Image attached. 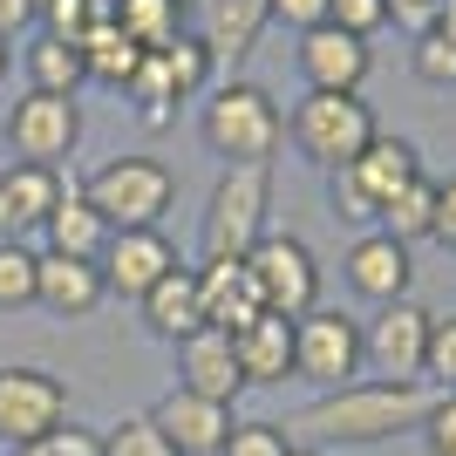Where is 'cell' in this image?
I'll return each instance as SVG.
<instances>
[{
    "label": "cell",
    "instance_id": "4316f807",
    "mask_svg": "<svg viewBox=\"0 0 456 456\" xmlns=\"http://www.w3.org/2000/svg\"><path fill=\"white\" fill-rule=\"evenodd\" d=\"M82 82H89V69H82V48H76V41H55V35H41L35 48H28V89L76 95Z\"/></svg>",
    "mask_w": 456,
    "mask_h": 456
},
{
    "label": "cell",
    "instance_id": "e575fe53",
    "mask_svg": "<svg viewBox=\"0 0 456 456\" xmlns=\"http://www.w3.org/2000/svg\"><path fill=\"white\" fill-rule=\"evenodd\" d=\"M409 61H416V76L429 82V89H456V41L443 35V28H422Z\"/></svg>",
    "mask_w": 456,
    "mask_h": 456
},
{
    "label": "cell",
    "instance_id": "9a60e30c",
    "mask_svg": "<svg viewBox=\"0 0 456 456\" xmlns=\"http://www.w3.org/2000/svg\"><path fill=\"white\" fill-rule=\"evenodd\" d=\"M61 171H48V164H7L0 171V239H28V232L48 225V211L61 205Z\"/></svg>",
    "mask_w": 456,
    "mask_h": 456
},
{
    "label": "cell",
    "instance_id": "1f68e13d",
    "mask_svg": "<svg viewBox=\"0 0 456 456\" xmlns=\"http://www.w3.org/2000/svg\"><path fill=\"white\" fill-rule=\"evenodd\" d=\"M327 205H334V218H341V225H354V232H375V225H381V205L362 191V177L347 171V164L327 177Z\"/></svg>",
    "mask_w": 456,
    "mask_h": 456
},
{
    "label": "cell",
    "instance_id": "f35d334b",
    "mask_svg": "<svg viewBox=\"0 0 456 456\" xmlns=\"http://www.w3.org/2000/svg\"><path fill=\"white\" fill-rule=\"evenodd\" d=\"M422 443H429V456H456V395L429 402V416H422Z\"/></svg>",
    "mask_w": 456,
    "mask_h": 456
},
{
    "label": "cell",
    "instance_id": "4dcf8cb0",
    "mask_svg": "<svg viewBox=\"0 0 456 456\" xmlns=\"http://www.w3.org/2000/svg\"><path fill=\"white\" fill-rule=\"evenodd\" d=\"M41 28L55 41H82L95 20H116V0H41Z\"/></svg>",
    "mask_w": 456,
    "mask_h": 456
},
{
    "label": "cell",
    "instance_id": "ba28073f",
    "mask_svg": "<svg viewBox=\"0 0 456 456\" xmlns=\"http://www.w3.org/2000/svg\"><path fill=\"white\" fill-rule=\"evenodd\" d=\"M429 306L388 300L375 321L362 327V368L368 381H422V354H429Z\"/></svg>",
    "mask_w": 456,
    "mask_h": 456
},
{
    "label": "cell",
    "instance_id": "484cf974",
    "mask_svg": "<svg viewBox=\"0 0 456 456\" xmlns=\"http://www.w3.org/2000/svg\"><path fill=\"white\" fill-rule=\"evenodd\" d=\"M436 177L422 171L416 184L409 191H395V198H388V205H381V225L375 232H388V239H395V246H416V239H436Z\"/></svg>",
    "mask_w": 456,
    "mask_h": 456
},
{
    "label": "cell",
    "instance_id": "277c9868",
    "mask_svg": "<svg viewBox=\"0 0 456 456\" xmlns=\"http://www.w3.org/2000/svg\"><path fill=\"white\" fill-rule=\"evenodd\" d=\"M266 211H273V177L266 164H232L205 198V225H198V246L205 259H246L259 239H266Z\"/></svg>",
    "mask_w": 456,
    "mask_h": 456
},
{
    "label": "cell",
    "instance_id": "8992f818",
    "mask_svg": "<svg viewBox=\"0 0 456 456\" xmlns=\"http://www.w3.org/2000/svg\"><path fill=\"white\" fill-rule=\"evenodd\" d=\"M293 381H314L321 395L362 381V321H347L341 306H314L293 321Z\"/></svg>",
    "mask_w": 456,
    "mask_h": 456
},
{
    "label": "cell",
    "instance_id": "7a4b0ae2",
    "mask_svg": "<svg viewBox=\"0 0 456 456\" xmlns=\"http://www.w3.org/2000/svg\"><path fill=\"white\" fill-rule=\"evenodd\" d=\"M198 136H205L211 157L232 164H266L286 136V116L259 82H211L205 89V116H198Z\"/></svg>",
    "mask_w": 456,
    "mask_h": 456
},
{
    "label": "cell",
    "instance_id": "52a82bcc",
    "mask_svg": "<svg viewBox=\"0 0 456 456\" xmlns=\"http://www.w3.org/2000/svg\"><path fill=\"white\" fill-rule=\"evenodd\" d=\"M246 273H252V286H259L266 314H280V321H300V314L321 306V259H314V246L293 239V232H266V239L246 252Z\"/></svg>",
    "mask_w": 456,
    "mask_h": 456
},
{
    "label": "cell",
    "instance_id": "f546056e",
    "mask_svg": "<svg viewBox=\"0 0 456 456\" xmlns=\"http://www.w3.org/2000/svg\"><path fill=\"white\" fill-rule=\"evenodd\" d=\"M123 95L136 102V116H143L151 130H164V123H171V102H184V95L171 89V76H164V61H157V55H143V69L130 76V89H123Z\"/></svg>",
    "mask_w": 456,
    "mask_h": 456
},
{
    "label": "cell",
    "instance_id": "60d3db41",
    "mask_svg": "<svg viewBox=\"0 0 456 456\" xmlns=\"http://www.w3.org/2000/svg\"><path fill=\"white\" fill-rule=\"evenodd\" d=\"M41 0H0V41H14L20 28H35Z\"/></svg>",
    "mask_w": 456,
    "mask_h": 456
},
{
    "label": "cell",
    "instance_id": "ac0fdd59",
    "mask_svg": "<svg viewBox=\"0 0 456 456\" xmlns=\"http://www.w3.org/2000/svg\"><path fill=\"white\" fill-rule=\"evenodd\" d=\"M191 14H198V35L218 61H246L273 20V0H191Z\"/></svg>",
    "mask_w": 456,
    "mask_h": 456
},
{
    "label": "cell",
    "instance_id": "4fadbf2b",
    "mask_svg": "<svg viewBox=\"0 0 456 456\" xmlns=\"http://www.w3.org/2000/svg\"><path fill=\"white\" fill-rule=\"evenodd\" d=\"M368 69H375V55H368L362 35H347V28H306L300 35V76L306 89H334V95H362Z\"/></svg>",
    "mask_w": 456,
    "mask_h": 456
},
{
    "label": "cell",
    "instance_id": "8d00e7d4",
    "mask_svg": "<svg viewBox=\"0 0 456 456\" xmlns=\"http://www.w3.org/2000/svg\"><path fill=\"white\" fill-rule=\"evenodd\" d=\"M14 456H102V436H95V429H76V422H61L55 436H41V443H20Z\"/></svg>",
    "mask_w": 456,
    "mask_h": 456
},
{
    "label": "cell",
    "instance_id": "e0dca14e",
    "mask_svg": "<svg viewBox=\"0 0 456 456\" xmlns=\"http://www.w3.org/2000/svg\"><path fill=\"white\" fill-rule=\"evenodd\" d=\"M341 273H347V286H354L362 300H375V306L409 300V246H395L388 232H362V239L347 246Z\"/></svg>",
    "mask_w": 456,
    "mask_h": 456
},
{
    "label": "cell",
    "instance_id": "b9f144b4",
    "mask_svg": "<svg viewBox=\"0 0 456 456\" xmlns=\"http://www.w3.org/2000/svg\"><path fill=\"white\" fill-rule=\"evenodd\" d=\"M436 7L443 0H388V20H409V28L422 35V28H436Z\"/></svg>",
    "mask_w": 456,
    "mask_h": 456
},
{
    "label": "cell",
    "instance_id": "ffe728a7",
    "mask_svg": "<svg viewBox=\"0 0 456 456\" xmlns=\"http://www.w3.org/2000/svg\"><path fill=\"white\" fill-rule=\"evenodd\" d=\"M143 327H151L157 341H191V334H198V327H205V300H198V266H171L164 273V280L151 286V293H143Z\"/></svg>",
    "mask_w": 456,
    "mask_h": 456
},
{
    "label": "cell",
    "instance_id": "83f0119b",
    "mask_svg": "<svg viewBox=\"0 0 456 456\" xmlns=\"http://www.w3.org/2000/svg\"><path fill=\"white\" fill-rule=\"evenodd\" d=\"M157 61H164V76H171V89L184 95H205L211 89V76H218V55L205 48V35H177L171 48H157Z\"/></svg>",
    "mask_w": 456,
    "mask_h": 456
},
{
    "label": "cell",
    "instance_id": "603a6c76",
    "mask_svg": "<svg viewBox=\"0 0 456 456\" xmlns=\"http://www.w3.org/2000/svg\"><path fill=\"white\" fill-rule=\"evenodd\" d=\"M347 171L362 177V191L375 198V205H388L395 191H409V184L422 177V157H416V143H409V136H375V143H368Z\"/></svg>",
    "mask_w": 456,
    "mask_h": 456
},
{
    "label": "cell",
    "instance_id": "cb8c5ba5",
    "mask_svg": "<svg viewBox=\"0 0 456 456\" xmlns=\"http://www.w3.org/2000/svg\"><path fill=\"white\" fill-rule=\"evenodd\" d=\"M82 48V69H89V82H102V89H130V76L143 69V48H136L116 20H95L89 35L76 41Z\"/></svg>",
    "mask_w": 456,
    "mask_h": 456
},
{
    "label": "cell",
    "instance_id": "6da1fadb",
    "mask_svg": "<svg viewBox=\"0 0 456 456\" xmlns=\"http://www.w3.org/2000/svg\"><path fill=\"white\" fill-rule=\"evenodd\" d=\"M436 388L429 381H347L334 395L306 402L300 416L286 422V436H306L314 450L321 443H388L402 429H422Z\"/></svg>",
    "mask_w": 456,
    "mask_h": 456
},
{
    "label": "cell",
    "instance_id": "7c38bea8",
    "mask_svg": "<svg viewBox=\"0 0 456 456\" xmlns=\"http://www.w3.org/2000/svg\"><path fill=\"white\" fill-rule=\"evenodd\" d=\"M151 422L164 429V443H171L177 456H218L232 436V402H211V395H191V388H171V395L151 409Z\"/></svg>",
    "mask_w": 456,
    "mask_h": 456
},
{
    "label": "cell",
    "instance_id": "44dd1931",
    "mask_svg": "<svg viewBox=\"0 0 456 456\" xmlns=\"http://www.w3.org/2000/svg\"><path fill=\"white\" fill-rule=\"evenodd\" d=\"M232 347H239V375H246V388H280V381H293V321L259 314L246 334H232Z\"/></svg>",
    "mask_w": 456,
    "mask_h": 456
},
{
    "label": "cell",
    "instance_id": "ee69618b",
    "mask_svg": "<svg viewBox=\"0 0 456 456\" xmlns=\"http://www.w3.org/2000/svg\"><path fill=\"white\" fill-rule=\"evenodd\" d=\"M436 28H443V35L456 41V0H443V7H436Z\"/></svg>",
    "mask_w": 456,
    "mask_h": 456
},
{
    "label": "cell",
    "instance_id": "30bf717a",
    "mask_svg": "<svg viewBox=\"0 0 456 456\" xmlns=\"http://www.w3.org/2000/svg\"><path fill=\"white\" fill-rule=\"evenodd\" d=\"M7 143H14L20 164H48V171H55L61 157L82 143V110H76V95L28 89L14 110H7Z\"/></svg>",
    "mask_w": 456,
    "mask_h": 456
},
{
    "label": "cell",
    "instance_id": "bcb514c9",
    "mask_svg": "<svg viewBox=\"0 0 456 456\" xmlns=\"http://www.w3.org/2000/svg\"><path fill=\"white\" fill-rule=\"evenodd\" d=\"M286 456H327V450H314V443H293V450H286Z\"/></svg>",
    "mask_w": 456,
    "mask_h": 456
},
{
    "label": "cell",
    "instance_id": "7402d4cb",
    "mask_svg": "<svg viewBox=\"0 0 456 456\" xmlns=\"http://www.w3.org/2000/svg\"><path fill=\"white\" fill-rule=\"evenodd\" d=\"M41 239H48V252H61V259H102V246H110V225H102V211H95L89 198L69 184V191H61V205L48 211Z\"/></svg>",
    "mask_w": 456,
    "mask_h": 456
},
{
    "label": "cell",
    "instance_id": "d6a6232c",
    "mask_svg": "<svg viewBox=\"0 0 456 456\" xmlns=\"http://www.w3.org/2000/svg\"><path fill=\"white\" fill-rule=\"evenodd\" d=\"M102 456H177V450L164 443V429L151 416H123L102 429Z\"/></svg>",
    "mask_w": 456,
    "mask_h": 456
},
{
    "label": "cell",
    "instance_id": "d590c367",
    "mask_svg": "<svg viewBox=\"0 0 456 456\" xmlns=\"http://www.w3.org/2000/svg\"><path fill=\"white\" fill-rule=\"evenodd\" d=\"M293 436H286V422H232V436L218 456H286Z\"/></svg>",
    "mask_w": 456,
    "mask_h": 456
},
{
    "label": "cell",
    "instance_id": "2e32d148",
    "mask_svg": "<svg viewBox=\"0 0 456 456\" xmlns=\"http://www.w3.org/2000/svg\"><path fill=\"white\" fill-rule=\"evenodd\" d=\"M198 300H205V327H225V334H246V327L266 314L246 259H205V266H198Z\"/></svg>",
    "mask_w": 456,
    "mask_h": 456
},
{
    "label": "cell",
    "instance_id": "f1b7e54d",
    "mask_svg": "<svg viewBox=\"0 0 456 456\" xmlns=\"http://www.w3.org/2000/svg\"><path fill=\"white\" fill-rule=\"evenodd\" d=\"M35 273H41V252L20 246V239H0V314H20L35 306Z\"/></svg>",
    "mask_w": 456,
    "mask_h": 456
},
{
    "label": "cell",
    "instance_id": "ab89813d",
    "mask_svg": "<svg viewBox=\"0 0 456 456\" xmlns=\"http://www.w3.org/2000/svg\"><path fill=\"white\" fill-rule=\"evenodd\" d=\"M327 14H334V0H273V20H280V28H293V35L327 28Z\"/></svg>",
    "mask_w": 456,
    "mask_h": 456
},
{
    "label": "cell",
    "instance_id": "9c48e42d",
    "mask_svg": "<svg viewBox=\"0 0 456 456\" xmlns=\"http://www.w3.org/2000/svg\"><path fill=\"white\" fill-rule=\"evenodd\" d=\"M69 422V381L48 368H0V443H41Z\"/></svg>",
    "mask_w": 456,
    "mask_h": 456
},
{
    "label": "cell",
    "instance_id": "5b68a950",
    "mask_svg": "<svg viewBox=\"0 0 456 456\" xmlns=\"http://www.w3.org/2000/svg\"><path fill=\"white\" fill-rule=\"evenodd\" d=\"M82 198L102 211L110 232H151V225H164V211H171L177 177H171L164 157H110V164L82 184Z\"/></svg>",
    "mask_w": 456,
    "mask_h": 456
},
{
    "label": "cell",
    "instance_id": "d6986e66",
    "mask_svg": "<svg viewBox=\"0 0 456 456\" xmlns=\"http://www.w3.org/2000/svg\"><path fill=\"white\" fill-rule=\"evenodd\" d=\"M110 300L102 286V266L95 259H61V252H41V273H35V306L61 314V321H82Z\"/></svg>",
    "mask_w": 456,
    "mask_h": 456
},
{
    "label": "cell",
    "instance_id": "836d02e7",
    "mask_svg": "<svg viewBox=\"0 0 456 456\" xmlns=\"http://www.w3.org/2000/svg\"><path fill=\"white\" fill-rule=\"evenodd\" d=\"M422 381L436 395H456V314L429 321V354H422Z\"/></svg>",
    "mask_w": 456,
    "mask_h": 456
},
{
    "label": "cell",
    "instance_id": "f6af8a7d",
    "mask_svg": "<svg viewBox=\"0 0 456 456\" xmlns=\"http://www.w3.org/2000/svg\"><path fill=\"white\" fill-rule=\"evenodd\" d=\"M7 69H14V48H7V41H0V82H7Z\"/></svg>",
    "mask_w": 456,
    "mask_h": 456
},
{
    "label": "cell",
    "instance_id": "74e56055",
    "mask_svg": "<svg viewBox=\"0 0 456 456\" xmlns=\"http://www.w3.org/2000/svg\"><path fill=\"white\" fill-rule=\"evenodd\" d=\"M334 28H347V35H381V28H388V0H334Z\"/></svg>",
    "mask_w": 456,
    "mask_h": 456
},
{
    "label": "cell",
    "instance_id": "7bdbcfd3",
    "mask_svg": "<svg viewBox=\"0 0 456 456\" xmlns=\"http://www.w3.org/2000/svg\"><path fill=\"white\" fill-rule=\"evenodd\" d=\"M436 246H450V252H456V177L436 191Z\"/></svg>",
    "mask_w": 456,
    "mask_h": 456
},
{
    "label": "cell",
    "instance_id": "3957f363",
    "mask_svg": "<svg viewBox=\"0 0 456 456\" xmlns=\"http://www.w3.org/2000/svg\"><path fill=\"white\" fill-rule=\"evenodd\" d=\"M286 136H293V151L306 164H321V171H341L354 157L375 143V110H368L362 95H334V89H306L286 116Z\"/></svg>",
    "mask_w": 456,
    "mask_h": 456
},
{
    "label": "cell",
    "instance_id": "8fae6325",
    "mask_svg": "<svg viewBox=\"0 0 456 456\" xmlns=\"http://www.w3.org/2000/svg\"><path fill=\"white\" fill-rule=\"evenodd\" d=\"M95 266H102V286H110V293L143 300V293H151L171 266H184V259H177V246L151 225V232H110V246H102Z\"/></svg>",
    "mask_w": 456,
    "mask_h": 456
},
{
    "label": "cell",
    "instance_id": "5bb4252c",
    "mask_svg": "<svg viewBox=\"0 0 456 456\" xmlns=\"http://www.w3.org/2000/svg\"><path fill=\"white\" fill-rule=\"evenodd\" d=\"M177 388L211 402H239L246 395V375H239V347H232L225 327H198L191 341H177Z\"/></svg>",
    "mask_w": 456,
    "mask_h": 456
},
{
    "label": "cell",
    "instance_id": "d4e9b609",
    "mask_svg": "<svg viewBox=\"0 0 456 456\" xmlns=\"http://www.w3.org/2000/svg\"><path fill=\"white\" fill-rule=\"evenodd\" d=\"M191 0H116V28L143 48V55H157V48H171L177 35H191Z\"/></svg>",
    "mask_w": 456,
    "mask_h": 456
}]
</instances>
